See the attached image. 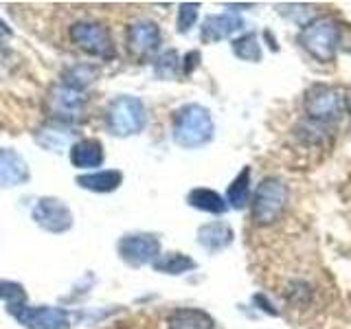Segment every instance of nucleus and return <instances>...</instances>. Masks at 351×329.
<instances>
[{
  "label": "nucleus",
  "instance_id": "nucleus-10",
  "mask_svg": "<svg viewBox=\"0 0 351 329\" xmlns=\"http://www.w3.org/2000/svg\"><path fill=\"white\" fill-rule=\"evenodd\" d=\"M125 42L132 55L136 58H147V55L156 53L162 44L160 29L154 20H136L132 22L125 31Z\"/></svg>",
  "mask_w": 351,
  "mask_h": 329
},
{
  "label": "nucleus",
  "instance_id": "nucleus-23",
  "mask_svg": "<svg viewBox=\"0 0 351 329\" xmlns=\"http://www.w3.org/2000/svg\"><path fill=\"white\" fill-rule=\"evenodd\" d=\"M36 141L40 143L44 149H49V151H62L71 143V132L60 130V127H55V125L42 127V130H38ZM71 145H73V143H71Z\"/></svg>",
  "mask_w": 351,
  "mask_h": 329
},
{
  "label": "nucleus",
  "instance_id": "nucleus-12",
  "mask_svg": "<svg viewBox=\"0 0 351 329\" xmlns=\"http://www.w3.org/2000/svg\"><path fill=\"white\" fill-rule=\"evenodd\" d=\"M69 158L75 169L97 171V167H101L106 160V151L99 138H80L71 145Z\"/></svg>",
  "mask_w": 351,
  "mask_h": 329
},
{
  "label": "nucleus",
  "instance_id": "nucleus-1",
  "mask_svg": "<svg viewBox=\"0 0 351 329\" xmlns=\"http://www.w3.org/2000/svg\"><path fill=\"white\" fill-rule=\"evenodd\" d=\"M215 123L208 108L200 103H186L173 112L171 121V136L176 145L184 149H195L206 145L213 138Z\"/></svg>",
  "mask_w": 351,
  "mask_h": 329
},
{
  "label": "nucleus",
  "instance_id": "nucleus-20",
  "mask_svg": "<svg viewBox=\"0 0 351 329\" xmlns=\"http://www.w3.org/2000/svg\"><path fill=\"white\" fill-rule=\"evenodd\" d=\"M250 202V167H244L237 178L228 184L226 191V204L233 208H244Z\"/></svg>",
  "mask_w": 351,
  "mask_h": 329
},
{
  "label": "nucleus",
  "instance_id": "nucleus-9",
  "mask_svg": "<svg viewBox=\"0 0 351 329\" xmlns=\"http://www.w3.org/2000/svg\"><path fill=\"white\" fill-rule=\"evenodd\" d=\"M71 40L80 47L84 53L93 55L99 60H110L114 55L112 36H110L108 27L99 25V22H75L71 27Z\"/></svg>",
  "mask_w": 351,
  "mask_h": 329
},
{
  "label": "nucleus",
  "instance_id": "nucleus-19",
  "mask_svg": "<svg viewBox=\"0 0 351 329\" xmlns=\"http://www.w3.org/2000/svg\"><path fill=\"white\" fill-rule=\"evenodd\" d=\"M152 268L160 272V274H171V277H178V274H184L189 270H195L197 263L184 255V252H165L156 261L152 263Z\"/></svg>",
  "mask_w": 351,
  "mask_h": 329
},
{
  "label": "nucleus",
  "instance_id": "nucleus-17",
  "mask_svg": "<svg viewBox=\"0 0 351 329\" xmlns=\"http://www.w3.org/2000/svg\"><path fill=\"white\" fill-rule=\"evenodd\" d=\"M51 103H53V112L60 119H75V117H82L86 97L82 93L73 90V88L60 86V88H55Z\"/></svg>",
  "mask_w": 351,
  "mask_h": 329
},
{
  "label": "nucleus",
  "instance_id": "nucleus-24",
  "mask_svg": "<svg viewBox=\"0 0 351 329\" xmlns=\"http://www.w3.org/2000/svg\"><path fill=\"white\" fill-rule=\"evenodd\" d=\"M180 71V58L176 51H165L158 55L156 62H154V73H156L158 80H171Z\"/></svg>",
  "mask_w": 351,
  "mask_h": 329
},
{
  "label": "nucleus",
  "instance_id": "nucleus-11",
  "mask_svg": "<svg viewBox=\"0 0 351 329\" xmlns=\"http://www.w3.org/2000/svg\"><path fill=\"white\" fill-rule=\"evenodd\" d=\"M29 175V164L20 151H16L14 147L0 149V189L25 184Z\"/></svg>",
  "mask_w": 351,
  "mask_h": 329
},
{
  "label": "nucleus",
  "instance_id": "nucleus-25",
  "mask_svg": "<svg viewBox=\"0 0 351 329\" xmlns=\"http://www.w3.org/2000/svg\"><path fill=\"white\" fill-rule=\"evenodd\" d=\"M0 301H5L7 310H9V307H16V305H25L27 303L25 285H20L16 281L0 279Z\"/></svg>",
  "mask_w": 351,
  "mask_h": 329
},
{
  "label": "nucleus",
  "instance_id": "nucleus-5",
  "mask_svg": "<svg viewBox=\"0 0 351 329\" xmlns=\"http://www.w3.org/2000/svg\"><path fill=\"white\" fill-rule=\"evenodd\" d=\"M303 110L307 114V121L314 123H334L345 112V97L340 90L325 84H314L307 88L305 99H303Z\"/></svg>",
  "mask_w": 351,
  "mask_h": 329
},
{
  "label": "nucleus",
  "instance_id": "nucleus-21",
  "mask_svg": "<svg viewBox=\"0 0 351 329\" xmlns=\"http://www.w3.org/2000/svg\"><path fill=\"white\" fill-rule=\"evenodd\" d=\"M95 80H97V69L93 64H77V66H71V69L64 73L62 86L73 88V90H77V93H84Z\"/></svg>",
  "mask_w": 351,
  "mask_h": 329
},
{
  "label": "nucleus",
  "instance_id": "nucleus-8",
  "mask_svg": "<svg viewBox=\"0 0 351 329\" xmlns=\"http://www.w3.org/2000/svg\"><path fill=\"white\" fill-rule=\"evenodd\" d=\"M117 252L125 266L143 268L160 257V239L152 233H130L119 239Z\"/></svg>",
  "mask_w": 351,
  "mask_h": 329
},
{
  "label": "nucleus",
  "instance_id": "nucleus-18",
  "mask_svg": "<svg viewBox=\"0 0 351 329\" xmlns=\"http://www.w3.org/2000/svg\"><path fill=\"white\" fill-rule=\"evenodd\" d=\"M186 202H189V206L197 208V211L211 213V215H224L228 211L226 197H222L213 189H206V186H195V189H191L189 195H186Z\"/></svg>",
  "mask_w": 351,
  "mask_h": 329
},
{
  "label": "nucleus",
  "instance_id": "nucleus-13",
  "mask_svg": "<svg viewBox=\"0 0 351 329\" xmlns=\"http://www.w3.org/2000/svg\"><path fill=\"white\" fill-rule=\"evenodd\" d=\"M244 29V20L233 14H215L204 18L200 27V40L204 44H215L219 40H228L230 36H235Z\"/></svg>",
  "mask_w": 351,
  "mask_h": 329
},
{
  "label": "nucleus",
  "instance_id": "nucleus-14",
  "mask_svg": "<svg viewBox=\"0 0 351 329\" xmlns=\"http://www.w3.org/2000/svg\"><path fill=\"white\" fill-rule=\"evenodd\" d=\"M75 182L80 184L82 189L93 191V193H112L123 184V173L119 169H97L90 173L77 175Z\"/></svg>",
  "mask_w": 351,
  "mask_h": 329
},
{
  "label": "nucleus",
  "instance_id": "nucleus-7",
  "mask_svg": "<svg viewBox=\"0 0 351 329\" xmlns=\"http://www.w3.org/2000/svg\"><path fill=\"white\" fill-rule=\"evenodd\" d=\"M31 217L42 230L53 235H62L66 230H71L75 224L71 206L64 200H60V197H51V195L38 197L31 208Z\"/></svg>",
  "mask_w": 351,
  "mask_h": 329
},
{
  "label": "nucleus",
  "instance_id": "nucleus-29",
  "mask_svg": "<svg viewBox=\"0 0 351 329\" xmlns=\"http://www.w3.org/2000/svg\"><path fill=\"white\" fill-rule=\"evenodd\" d=\"M345 110H347V114L351 117V88H349L347 95H345Z\"/></svg>",
  "mask_w": 351,
  "mask_h": 329
},
{
  "label": "nucleus",
  "instance_id": "nucleus-2",
  "mask_svg": "<svg viewBox=\"0 0 351 329\" xmlns=\"http://www.w3.org/2000/svg\"><path fill=\"white\" fill-rule=\"evenodd\" d=\"M340 40H343V29L329 16H318L310 22H305V27L299 33L301 49L310 55L312 60L329 64L334 62L336 53L340 49Z\"/></svg>",
  "mask_w": 351,
  "mask_h": 329
},
{
  "label": "nucleus",
  "instance_id": "nucleus-4",
  "mask_svg": "<svg viewBox=\"0 0 351 329\" xmlns=\"http://www.w3.org/2000/svg\"><path fill=\"white\" fill-rule=\"evenodd\" d=\"M106 121H108V130L114 136L119 138L134 136L138 132H143V127L147 123L145 103L134 95H121L108 106Z\"/></svg>",
  "mask_w": 351,
  "mask_h": 329
},
{
  "label": "nucleus",
  "instance_id": "nucleus-27",
  "mask_svg": "<svg viewBox=\"0 0 351 329\" xmlns=\"http://www.w3.org/2000/svg\"><path fill=\"white\" fill-rule=\"evenodd\" d=\"M197 64H200V53H197V51L186 53V55H184V60L180 62V66H182V73H184V75H191V73H193V69H195Z\"/></svg>",
  "mask_w": 351,
  "mask_h": 329
},
{
  "label": "nucleus",
  "instance_id": "nucleus-22",
  "mask_svg": "<svg viewBox=\"0 0 351 329\" xmlns=\"http://www.w3.org/2000/svg\"><path fill=\"white\" fill-rule=\"evenodd\" d=\"M230 47H233V55L241 62H250V64L261 62V42L257 38V33L252 31L244 33V36L235 38Z\"/></svg>",
  "mask_w": 351,
  "mask_h": 329
},
{
  "label": "nucleus",
  "instance_id": "nucleus-28",
  "mask_svg": "<svg viewBox=\"0 0 351 329\" xmlns=\"http://www.w3.org/2000/svg\"><path fill=\"white\" fill-rule=\"evenodd\" d=\"M252 301H255V305H261L263 312H268L272 316H279V310H277V307H272V303L263 294H255V296H252Z\"/></svg>",
  "mask_w": 351,
  "mask_h": 329
},
{
  "label": "nucleus",
  "instance_id": "nucleus-26",
  "mask_svg": "<svg viewBox=\"0 0 351 329\" xmlns=\"http://www.w3.org/2000/svg\"><path fill=\"white\" fill-rule=\"evenodd\" d=\"M197 14H200V5L197 3H182L178 9V18H176L178 33H189L197 22Z\"/></svg>",
  "mask_w": 351,
  "mask_h": 329
},
{
  "label": "nucleus",
  "instance_id": "nucleus-30",
  "mask_svg": "<svg viewBox=\"0 0 351 329\" xmlns=\"http://www.w3.org/2000/svg\"><path fill=\"white\" fill-rule=\"evenodd\" d=\"M0 47H3V33H0Z\"/></svg>",
  "mask_w": 351,
  "mask_h": 329
},
{
  "label": "nucleus",
  "instance_id": "nucleus-16",
  "mask_svg": "<svg viewBox=\"0 0 351 329\" xmlns=\"http://www.w3.org/2000/svg\"><path fill=\"white\" fill-rule=\"evenodd\" d=\"M167 329H215V321L197 307H178L167 316Z\"/></svg>",
  "mask_w": 351,
  "mask_h": 329
},
{
  "label": "nucleus",
  "instance_id": "nucleus-15",
  "mask_svg": "<svg viewBox=\"0 0 351 329\" xmlns=\"http://www.w3.org/2000/svg\"><path fill=\"white\" fill-rule=\"evenodd\" d=\"M233 228L226 222H208L197 228V244L208 252H219L233 244Z\"/></svg>",
  "mask_w": 351,
  "mask_h": 329
},
{
  "label": "nucleus",
  "instance_id": "nucleus-6",
  "mask_svg": "<svg viewBox=\"0 0 351 329\" xmlns=\"http://www.w3.org/2000/svg\"><path fill=\"white\" fill-rule=\"evenodd\" d=\"M9 314L25 329H71V312L53 305H16Z\"/></svg>",
  "mask_w": 351,
  "mask_h": 329
},
{
  "label": "nucleus",
  "instance_id": "nucleus-3",
  "mask_svg": "<svg viewBox=\"0 0 351 329\" xmlns=\"http://www.w3.org/2000/svg\"><path fill=\"white\" fill-rule=\"evenodd\" d=\"M288 197L290 191L281 178H274V175L263 178L257 184L255 193H252V202H250L252 222L257 226H272L274 222H279L285 208H288Z\"/></svg>",
  "mask_w": 351,
  "mask_h": 329
}]
</instances>
